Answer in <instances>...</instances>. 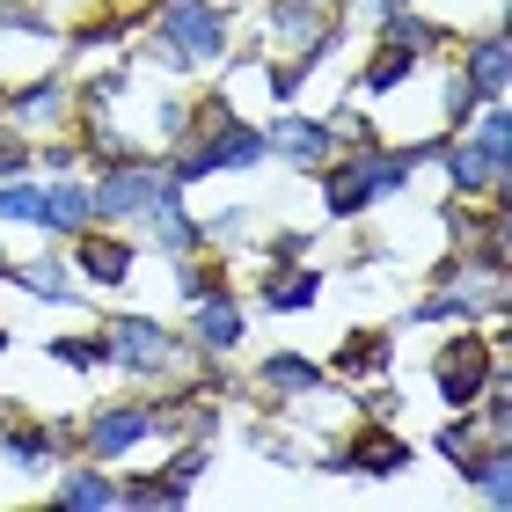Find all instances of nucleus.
Listing matches in <instances>:
<instances>
[{
  "label": "nucleus",
  "instance_id": "11",
  "mask_svg": "<svg viewBox=\"0 0 512 512\" xmlns=\"http://www.w3.org/2000/svg\"><path fill=\"white\" fill-rule=\"evenodd\" d=\"M454 469L469 476V483H483V491H491V505H512V439H491L483 454L469 447V454L454 461Z\"/></svg>",
  "mask_w": 512,
  "mask_h": 512
},
{
  "label": "nucleus",
  "instance_id": "31",
  "mask_svg": "<svg viewBox=\"0 0 512 512\" xmlns=\"http://www.w3.org/2000/svg\"><path fill=\"white\" fill-rule=\"evenodd\" d=\"M205 461H213L205 447H183V454H176V476H183V483H191V476H205Z\"/></svg>",
  "mask_w": 512,
  "mask_h": 512
},
{
  "label": "nucleus",
  "instance_id": "24",
  "mask_svg": "<svg viewBox=\"0 0 512 512\" xmlns=\"http://www.w3.org/2000/svg\"><path fill=\"white\" fill-rule=\"evenodd\" d=\"M381 22H388V37H403V44H410V52H432V44H439V30H432V22H417L410 8H388Z\"/></svg>",
  "mask_w": 512,
  "mask_h": 512
},
{
  "label": "nucleus",
  "instance_id": "18",
  "mask_svg": "<svg viewBox=\"0 0 512 512\" xmlns=\"http://www.w3.org/2000/svg\"><path fill=\"white\" fill-rule=\"evenodd\" d=\"M0 447H8L15 469H44L59 447V432H44V425H0Z\"/></svg>",
  "mask_w": 512,
  "mask_h": 512
},
{
  "label": "nucleus",
  "instance_id": "20",
  "mask_svg": "<svg viewBox=\"0 0 512 512\" xmlns=\"http://www.w3.org/2000/svg\"><path fill=\"white\" fill-rule=\"evenodd\" d=\"M315 286H322L315 271H286V264H278V271L264 278V308H278V315H286V308H308Z\"/></svg>",
  "mask_w": 512,
  "mask_h": 512
},
{
  "label": "nucleus",
  "instance_id": "13",
  "mask_svg": "<svg viewBox=\"0 0 512 512\" xmlns=\"http://www.w3.org/2000/svg\"><path fill=\"white\" fill-rule=\"evenodd\" d=\"M81 271L96 278V286H125V278H132V249L118 235H88V227H81Z\"/></svg>",
  "mask_w": 512,
  "mask_h": 512
},
{
  "label": "nucleus",
  "instance_id": "7",
  "mask_svg": "<svg viewBox=\"0 0 512 512\" xmlns=\"http://www.w3.org/2000/svg\"><path fill=\"white\" fill-rule=\"evenodd\" d=\"M264 147L271 154H286L293 169H322V161H337V139H330V125H315V118H278L271 132H264Z\"/></svg>",
  "mask_w": 512,
  "mask_h": 512
},
{
  "label": "nucleus",
  "instance_id": "5",
  "mask_svg": "<svg viewBox=\"0 0 512 512\" xmlns=\"http://www.w3.org/2000/svg\"><path fill=\"white\" fill-rule=\"evenodd\" d=\"M439 161H447V183H454L461 198L491 191V198L505 205V154H498V147H483V139H447Z\"/></svg>",
  "mask_w": 512,
  "mask_h": 512
},
{
  "label": "nucleus",
  "instance_id": "3",
  "mask_svg": "<svg viewBox=\"0 0 512 512\" xmlns=\"http://www.w3.org/2000/svg\"><path fill=\"white\" fill-rule=\"evenodd\" d=\"M498 374V359H491V344L483 337H469L461 330L454 344H439V359H432V381H439V403H454V410H469L476 395H483V381Z\"/></svg>",
  "mask_w": 512,
  "mask_h": 512
},
{
  "label": "nucleus",
  "instance_id": "17",
  "mask_svg": "<svg viewBox=\"0 0 512 512\" xmlns=\"http://www.w3.org/2000/svg\"><path fill=\"white\" fill-rule=\"evenodd\" d=\"M388 359H395V352H388V337L359 330V337H344V344H337V359H330V366H337V374H388Z\"/></svg>",
  "mask_w": 512,
  "mask_h": 512
},
{
  "label": "nucleus",
  "instance_id": "28",
  "mask_svg": "<svg viewBox=\"0 0 512 512\" xmlns=\"http://www.w3.org/2000/svg\"><path fill=\"white\" fill-rule=\"evenodd\" d=\"M22 169H30V147L15 139V125H0V183H8V176H22Z\"/></svg>",
  "mask_w": 512,
  "mask_h": 512
},
{
  "label": "nucleus",
  "instance_id": "21",
  "mask_svg": "<svg viewBox=\"0 0 512 512\" xmlns=\"http://www.w3.org/2000/svg\"><path fill=\"white\" fill-rule=\"evenodd\" d=\"M410 66H417V52H410V44H403V37H388V44H381V59H374V66H366V88H374V96H388V88H395V81H403V74H410Z\"/></svg>",
  "mask_w": 512,
  "mask_h": 512
},
{
  "label": "nucleus",
  "instance_id": "32",
  "mask_svg": "<svg viewBox=\"0 0 512 512\" xmlns=\"http://www.w3.org/2000/svg\"><path fill=\"white\" fill-rule=\"evenodd\" d=\"M388 8H410V0H344V15H388Z\"/></svg>",
  "mask_w": 512,
  "mask_h": 512
},
{
  "label": "nucleus",
  "instance_id": "15",
  "mask_svg": "<svg viewBox=\"0 0 512 512\" xmlns=\"http://www.w3.org/2000/svg\"><path fill=\"white\" fill-rule=\"evenodd\" d=\"M66 103H74V96H66L59 81H37V88H22V96L8 103V125H59Z\"/></svg>",
  "mask_w": 512,
  "mask_h": 512
},
{
  "label": "nucleus",
  "instance_id": "27",
  "mask_svg": "<svg viewBox=\"0 0 512 512\" xmlns=\"http://www.w3.org/2000/svg\"><path fill=\"white\" fill-rule=\"evenodd\" d=\"M469 447H476V417L461 410V417H447V425H439V454H454V461H461Z\"/></svg>",
  "mask_w": 512,
  "mask_h": 512
},
{
  "label": "nucleus",
  "instance_id": "29",
  "mask_svg": "<svg viewBox=\"0 0 512 512\" xmlns=\"http://www.w3.org/2000/svg\"><path fill=\"white\" fill-rule=\"evenodd\" d=\"M242 227H249V213H242V205H227V213H220V220H205V235H213V242H235V235H242Z\"/></svg>",
  "mask_w": 512,
  "mask_h": 512
},
{
  "label": "nucleus",
  "instance_id": "33",
  "mask_svg": "<svg viewBox=\"0 0 512 512\" xmlns=\"http://www.w3.org/2000/svg\"><path fill=\"white\" fill-rule=\"evenodd\" d=\"M0 278H8V256H0Z\"/></svg>",
  "mask_w": 512,
  "mask_h": 512
},
{
  "label": "nucleus",
  "instance_id": "26",
  "mask_svg": "<svg viewBox=\"0 0 512 512\" xmlns=\"http://www.w3.org/2000/svg\"><path fill=\"white\" fill-rule=\"evenodd\" d=\"M0 220H37V183H0Z\"/></svg>",
  "mask_w": 512,
  "mask_h": 512
},
{
  "label": "nucleus",
  "instance_id": "2",
  "mask_svg": "<svg viewBox=\"0 0 512 512\" xmlns=\"http://www.w3.org/2000/svg\"><path fill=\"white\" fill-rule=\"evenodd\" d=\"M103 366H125V374H176L183 366V337L169 322H147V315H110L103 322Z\"/></svg>",
  "mask_w": 512,
  "mask_h": 512
},
{
  "label": "nucleus",
  "instance_id": "30",
  "mask_svg": "<svg viewBox=\"0 0 512 512\" xmlns=\"http://www.w3.org/2000/svg\"><path fill=\"white\" fill-rule=\"evenodd\" d=\"M300 256H308V235H278L271 242V264H300Z\"/></svg>",
  "mask_w": 512,
  "mask_h": 512
},
{
  "label": "nucleus",
  "instance_id": "8",
  "mask_svg": "<svg viewBox=\"0 0 512 512\" xmlns=\"http://www.w3.org/2000/svg\"><path fill=\"white\" fill-rule=\"evenodd\" d=\"M322 469H359V476H395V469H410V439H395L381 417H374V432H359L352 447H344L337 461H322Z\"/></svg>",
  "mask_w": 512,
  "mask_h": 512
},
{
  "label": "nucleus",
  "instance_id": "1",
  "mask_svg": "<svg viewBox=\"0 0 512 512\" xmlns=\"http://www.w3.org/2000/svg\"><path fill=\"white\" fill-rule=\"evenodd\" d=\"M227 52V8L220 0H161L154 8V59L161 66H205Z\"/></svg>",
  "mask_w": 512,
  "mask_h": 512
},
{
  "label": "nucleus",
  "instance_id": "34",
  "mask_svg": "<svg viewBox=\"0 0 512 512\" xmlns=\"http://www.w3.org/2000/svg\"><path fill=\"white\" fill-rule=\"evenodd\" d=\"M0 352H8V330H0Z\"/></svg>",
  "mask_w": 512,
  "mask_h": 512
},
{
  "label": "nucleus",
  "instance_id": "16",
  "mask_svg": "<svg viewBox=\"0 0 512 512\" xmlns=\"http://www.w3.org/2000/svg\"><path fill=\"white\" fill-rule=\"evenodd\" d=\"M22 293H37V300H52V308H66L74 300V278H66V264L59 256H44V264H22V271H8Z\"/></svg>",
  "mask_w": 512,
  "mask_h": 512
},
{
  "label": "nucleus",
  "instance_id": "10",
  "mask_svg": "<svg viewBox=\"0 0 512 512\" xmlns=\"http://www.w3.org/2000/svg\"><path fill=\"white\" fill-rule=\"evenodd\" d=\"M505 74H512V44H505V37H483V44H469V66H461V88H469L476 103L505 96Z\"/></svg>",
  "mask_w": 512,
  "mask_h": 512
},
{
  "label": "nucleus",
  "instance_id": "22",
  "mask_svg": "<svg viewBox=\"0 0 512 512\" xmlns=\"http://www.w3.org/2000/svg\"><path fill=\"white\" fill-rule=\"evenodd\" d=\"M59 505H118V483L96 476V469H74L59 483Z\"/></svg>",
  "mask_w": 512,
  "mask_h": 512
},
{
  "label": "nucleus",
  "instance_id": "6",
  "mask_svg": "<svg viewBox=\"0 0 512 512\" xmlns=\"http://www.w3.org/2000/svg\"><path fill=\"white\" fill-rule=\"evenodd\" d=\"M161 432V417L154 410H96V417H88V454H96V461H118V454H132L139 447V439H154Z\"/></svg>",
  "mask_w": 512,
  "mask_h": 512
},
{
  "label": "nucleus",
  "instance_id": "9",
  "mask_svg": "<svg viewBox=\"0 0 512 512\" xmlns=\"http://www.w3.org/2000/svg\"><path fill=\"white\" fill-rule=\"evenodd\" d=\"M37 220L44 235H81L96 220V191L88 183H52V191H37Z\"/></svg>",
  "mask_w": 512,
  "mask_h": 512
},
{
  "label": "nucleus",
  "instance_id": "23",
  "mask_svg": "<svg viewBox=\"0 0 512 512\" xmlns=\"http://www.w3.org/2000/svg\"><path fill=\"white\" fill-rule=\"evenodd\" d=\"M264 381H271V388H286V395H308V388H315L322 374H315V366H308V359H293V352H278V359H264Z\"/></svg>",
  "mask_w": 512,
  "mask_h": 512
},
{
  "label": "nucleus",
  "instance_id": "4",
  "mask_svg": "<svg viewBox=\"0 0 512 512\" xmlns=\"http://www.w3.org/2000/svg\"><path fill=\"white\" fill-rule=\"evenodd\" d=\"M169 191H183V183H169V169H147V161H118L103 183H96V213L110 220H139V213H154Z\"/></svg>",
  "mask_w": 512,
  "mask_h": 512
},
{
  "label": "nucleus",
  "instance_id": "25",
  "mask_svg": "<svg viewBox=\"0 0 512 512\" xmlns=\"http://www.w3.org/2000/svg\"><path fill=\"white\" fill-rule=\"evenodd\" d=\"M52 359L88 374V366H103V337H52Z\"/></svg>",
  "mask_w": 512,
  "mask_h": 512
},
{
  "label": "nucleus",
  "instance_id": "14",
  "mask_svg": "<svg viewBox=\"0 0 512 512\" xmlns=\"http://www.w3.org/2000/svg\"><path fill=\"white\" fill-rule=\"evenodd\" d=\"M147 220H154V242L169 249V256H198V242H205V227H198V220H191V213H183V205H176V191L161 198V205H154Z\"/></svg>",
  "mask_w": 512,
  "mask_h": 512
},
{
  "label": "nucleus",
  "instance_id": "12",
  "mask_svg": "<svg viewBox=\"0 0 512 512\" xmlns=\"http://www.w3.org/2000/svg\"><path fill=\"white\" fill-rule=\"evenodd\" d=\"M242 344V308L227 293H205L198 300V352H235Z\"/></svg>",
  "mask_w": 512,
  "mask_h": 512
},
{
  "label": "nucleus",
  "instance_id": "19",
  "mask_svg": "<svg viewBox=\"0 0 512 512\" xmlns=\"http://www.w3.org/2000/svg\"><path fill=\"white\" fill-rule=\"evenodd\" d=\"M271 22L300 44V52H308L315 37H330V30H337V22H322V15H315V0H271Z\"/></svg>",
  "mask_w": 512,
  "mask_h": 512
}]
</instances>
